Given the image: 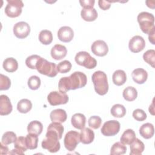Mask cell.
Segmentation results:
<instances>
[{"mask_svg":"<svg viewBox=\"0 0 155 155\" xmlns=\"http://www.w3.org/2000/svg\"><path fill=\"white\" fill-rule=\"evenodd\" d=\"M87 82V76L82 72L75 71L68 77L61 78L59 81V91L66 93L70 90L81 88Z\"/></svg>","mask_w":155,"mask_h":155,"instance_id":"obj_1","label":"cell"},{"mask_svg":"<svg viewBox=\"0 0 155 155\" xmlns=\"http://www.w3.org/2000/svg\"><path fill=\"white\" fill-rule=\"evenodd\" d=\"M62 134L61 133L48 127L45 137L41 143L42 148L47 150L50 153L58 152L61 147L59 140L62 138Z\"/></svg>","mask_w":155,"mask_h":155,"instance_id":"obj_2","label":"cell"},{"mask_svg":"<svg viewBox=\"0 0 155 155\" xmlns=\"http://www.w3.org/2000/svg\"><path fill=\"white\" fill-rule=\"evenodd\" d=\"M92 82L95 91L99 95H105L108 91L107 74L102 71H96L92 74Z\"/></svg>","mask_w":155,"mask_h":155,"instance_id":"obj_3","label":"cell"},{"mask_svg":"<svg viewBox=\"0 0 155 155\" xmlns=\"http://www.w3.org/2000/svg\"><path fill=\"white\" fill-rule=\"evenodd\" d=\"M36 69L41 74L50 78L55 77L58 72L56 65L54 63L48 62L42 57L38 60L36 65Z\"/></svg>","mask_w":155,"mask_h":155,"instance_id":"obj_4","label":"cell"},{"mask_svg":"<svg viewBox=\"0 0 155 155\" xmlns=\"http://www.w3.org/2000/svg\"><path fill=\"white\" fill-rule=\"evenodd\" d=\"M137 22L141 30L145 34H148L154 27V17L153 14L147 12H142L138 15Z\"/></svg>","mask_w":155,"mask_h":155,"instance_id":"obj_5","label":"cell"},{"mask_svg":"<svg viewBox=\"0 0 155 155\" xmlns=\"http://www.w3.org/2000/svg\"><path fill=\"white\" fill-rule=\"evenodd\" d=\"M76 62L81 66L85 67L87 69H93L97 65V61L95 58L87 51L78 52L74 58Z\"/></svg>","mask_w":155,"mask_h":155,"instance_id":"obj_6","label":"cell"},{"mask_svg":"<svg viewBox=\"0 0 155 155\" xmlns=\"http://www.w3.org/2000/svg\"><path fill=\"white\" fill-rule=\"evenodd\" d=\"M5 8V15L10 18H16L22 13L24 4L21 0H7Z\"/></svg>","mask_w":155,"mask_h":155,"instance_id":"obj_7","label":"cell"},{"mask_svg":"<svg viewBox=\"0 0 155 155\" xmlns=\"http://www.w3.org/2000/svg\"><path fill=\"white\" fill-rule=\"evenodd\" d=\"M80 142V133L74 130L68 131L66 133L64 140L65 148L70 151H74Z\"/></svg>","mask_w":155,"mask_h":155,"instance_id":"obj_8","label":"cell"},{"mask_svg":"<svg viewBox=\"0 0 155 155\" xmlns=\"http://www.w3.org/2000/svg\"><path fill=\"white\" fill-rule=\"evenodd\" d=\"M68 96L66 93L58 91H51L47 96V100L52 106L65 104L68 102Z\"/></svg>","mask_w":155,"mask_h":155,"instance_id":"obj_9","label":"cell"},{"mask_svg":"<svg viewBox=\"0 0 155 155\" xmlns=\"http://www.w3.org/2000/svg\"><path fill=\"white\" fill-rule=\"evenodd\" d=\"M120 126V123L117 120H108L104 124L101 131L104 136H113L119 133Z\"/></svg>","mask_w":155,"mask_h":155,"instance_id":"obj_10","label":"cell"},{"mask_svg":"<svg viewBox=\"0 0 155 155\" xmlns=\"http://www.w3.org/2000/svg\"><path fill=\"white\" fill-rule=\"evenodd\" d=\"M30 32V27L25 22L21 21L15 24L13 27V33L16 38L24 39L28 36Z\"/></svg>","mask_w":155,"mask_h":155,"instance_id":"obj_11","label":"cell"},{"mask_svg":"<svg viewBox=\"0 0 155 155\" xmlns=\"http://www.w3.org/2000/svg\"><path fill=\"white\" fill-rule=\"evenodd\" d=\"M145 47V41L144 39L139 35L133 36L129 41L128 47L133 53H139L143 50Z\"/></svg>","mask_w":155,"mask_h":155,"instance_id":"obj_12","label":"cell"},{"mask_svg":"<svg viewBox=\"0 0 155 155\" xmlns=\"http://www.w3.org/2000/svg\"><path fill=\"white\" fill-rule=\"evenodd\" d=\"M92 53L97 56H104L108 52V47L106 42L102 40L95 41L91 46Z\"/></svg>","mask_w":155,"mask_h":155,"instance_id":"obj_13","label":"cell"},{"mask_svg":"<svg viewBox=\"0 0 155 155\" xmlns=\"http://www.w3.org/2000/svg\"><path fill=\"white\" fill-rule=\"evenodd\" d=\"M74 36L73 29L68 26L61 27L58 31V39L64 42H70Z\"/></svg>","mask_w":155,"mask_h":155,"instance_id":"obj_14","label":"cell"},{"mask_svg":"<svg viewBox=\"0 0 155 155\" xmlns=\"http://www.w3.org/2000/svg\"><path fill=\"white\" fill-rule=\"evenodd\" d=\"M15 149L12 150L11 152H9L10 154H24V152L27 151V147L25 142V137L23 136H19L17 138L14 142Z\"/></svg>","mask_w":155,"mask_h":155,"instance_id":"obj_15","label":"cell"},{"mask_svg":"<svg viewBox=\"0 0 155 155\" xmlns=\"http://www.w3.org/2000/svg\"><path fill=\"white\" fill-rule=\"evenodd\" d=\"M13 107L8 97L5 94L0 96V114L5 116L12 111Z\"/></svg>","mask_w":155,"mask_h":155,"instance_id":"obj_16","label":"cell"},{"mask_svg":"<svg viewBox=\"0 0 155 155\" xmlns=\"http://www.w3.org/2000/svg\"><path fill=\"white\" fill-rule=\"evenodd\" d=\"M67 53V50L64 45L61 44L54 45L51 50V56L55 60H61L64 58Z\"/></svg>","mask_w":155,"mask_h":155,"instance_id":"obj_17","label":"cell"},{"mask_svg":"<svg viewBox=\"0 0 155 155\" xmlns=\"http://www.w3.org/2000/svg\"><path fill=\"white\" fill-rule=\"evenodd\" d=\"M133 80L138 84H143L148 78V73L147 71L142 68L134 69L131 73Z\"/></svg>","mask_w":155,"mask_h":155,"instance_id":"obj_18","label":"cell"},{"mask_svg":"<svg viewBox=\"0 0 155 155\" xmlns=\"http://www.w3.org/2000/svg\"><path fill=\"white\" fill-rule=\"evenodd\" d=\"M50 116L52 122H58L61 124L64 122L67 117L65 111L61 108L53 110L50 113Z\"/></svg>","mask_w":155,"mask_h":155,"instance_id":"obj_19","label":"cell"},{"mask_svg":"<svg viewBox=\"0 0 155 155\" xmlns=\"http://www.w3.org/2000/svg\"><path fill=\"white\" fill-rule=\"evenodd\" d=\"M94 139V133L89 128H84L80 133V140L84 144L91 143Z\"/></svg>","mask_w":155,"mask_h":155,"instance_id":"obj_20","label":"cell"},{"mask_svg":"<svg viewBox=\"0 0 155 155\" xmlns=\"http://www.w3.org/2000/svg\"><path fill=\"white\" fill-rule=\"evenodd\" d=\"M139 133L144 139H148L151 138L154 133V126L151 123H145L139 128Z\"/></svg>","mask_w":155,"mask_h":155,"instance_id":"obj_21","label":"cell"},{"mask_svg":"<svg viewBox=\"0 0 155 155\" xmlns=\"http://www.w3.org/2000/svg\"><path fill=\"white\" fill-rule=\"evenodd\" d=\"M86 118L82 113H76L73 115L71 119L72 125L77 129L82 130L85 127Z\"/></svg>","mask_w":155,"mask_h":155,"instance_id":"obj_22","label":"cell"},{"mask_svg":"<svg viewBox=\"0 0 155 155\" xmlns=\"http://www.w3.org/2000/svg\"><path fill=\"white\" fill-rule=\"evenodd\" d=\"M145 148L144 143L139 139L136 138L130 144V155H140Z\"/></svg>","mask_w":155,"mask_h":155,"instance_id":"obj_23","label":"cell"},{"mask_svg":"<svg viewBox=\"0 0 155 155\" xmlns=\"http://www.w3.org/2000/svg\"><path fill=\"white\" fill-rule=\"evenodd\" d=\"M82 18L88 22H91L96 20L97 18V13L95 8H83L81 12Z\"/></svg>","mask_w":155,"mask_h":155,"instance_id":"obj_24","label":"cell"},{"mask_svg":"<svg viewBox=\"0 0 155 155\" xmlns=\"http://www.w3.org/2000/svg\"><path fill=\"white\" fill-rule=\"evenodd\" d=\"M112 80L113 83L117 86L124 85L127 81L125 72L122 70H117L115 71L113 74Z\"/></svg>","mask_w":155,"mask_h":155,"instance_id":"obj_25","label":"cell"},{"mask_svg":"<svg viewBox=\"0 0 155 155\" xmlns=\"http://www.w3.org/2000/svg\"><path fill=\"white\" fill-rule=\"evenodd\" d=\"M2 66L6 71L12 73L17 70L18 68V63L15 58H8L4 61Z\"/></svg>","mask_w":155,"mask_h":155,"instance_id":"obj_26","label":"cell"},{"mask_svg":"<svg viewBox=\"0 0 155 155\" xmlns=\"http://www.w3.org/2000/svg\"><path fill=\"white\" fill-rule=\"evenodd\" d=\"M136 138V134L132 129H127L124 131L120 137V142L126 145H130Z\"/></svg>","mask_w":155,"mask_h":155,"instance_id":"obj_27","label":"cell"},{"mask_svg":"<svg viewBox=\"0 0 155 155\" xmlns=\"http://www.w3.org/2000/svg\"><path fill=\"white\" fill-rule=\"evenodd\" d=\"M43 130V125L38 120H33L30 122L27 126V131L28 133L35 134L38 136L41 134Z\"/></svg>","mask_w":155,"mask_h":155,"instance_id":"obj_28","label":"cell"},{"mask_svg":"<svg viewBox=\"0 0 155 155\" xmlns=\"http://www.w3.org/2000/svg\"><path fill=\"white\" fill-rule=\"evenodd\" d=\"M124 99L127 101H133L137 96V91L136 89L133 87L129 86L126 87L122 93Z\"/></svg>","mask_w":155,"mask_h":155,"instance_id":"obj_29","label":"cell"},{"mask_svg":"<svg viewBox=\"0 0 155 155\" xmlns=\"http://www.w3.org/2000/svg\"><path fill=\"white\" fill-rule=\"evenodd\" d=\"M31 108V102L27 99H22L20 100L17 104V109L21 113H27L29 112Z\"/></svg>","mask_w":155,"mask_h":155,"instance_id":"obj_30","label":"cell"},{"mask_svg":"<svg viewBox=\"0 0 155 155\" xmlns=\"http://www.w3.org/2000/svg\"><path fill=\"white\" fill-rule=\"evenodd\" d=\"M25 142L28 149H36L38 147V136L35 134L28 133L25 137Z\"/></svg>","mask_w":155,"mask_h":155,"instance_id":"obj_31","label":"cell"},{"mask_svg":"<svg viewBox=\"0 0 155 155\" xmlns=\"http://www.w3.org/2000/svg\"><path fill=\"white\" fill-rule=\"evenodd\" d=\"M39 40L44 45H48L53 41L52 33L48 30H43L39 34Z\"/></svg>","mask_w":155,"mask_h":155,"instance_id":"obj_32","label":"cell"},{"mask_svg":"<svg viewBox=\"0 0 155 155\" xmlns=\"http://www.w3.org/2000/svg\"><path fill=\"white\" fill-rule=\"evenodd\" d=\"M127 151V147L121 142H117L114 143L111 148V155H120L124 154Z\"/></svg>","mask_w":155,"mask_h":155,"instance_id":"obj_33","label":"cell"},{"mask_svg":"<svg viewBox=\"0 0 155 155\" xmlns=\"http://www.w3.org/2000/svg\"><path fill=\"white\" fill-rule=\"evenodd\" d=\"M111 114L115 117H122L126 114V109L123 105L115 104L111 108Z\"/></svg>","mask_w":155,"mask_h":155,"instance_id":"obj_34","label":"cell"},{"mask_svg":"<svg viewBox=\"0 0 155 155\" xmlns=\"http://www.w3.org/2000/svg\"><path fill=\"white\" fill-rule=\"evenodd\" d=\"M17 139L16 134L13 131H7L2 136L1 142L4 145H8L14 143Z\"/></svg>","mask_w":155,"mask_h":155,"instance_id":"obj_35","label":"cell"},{"mask_svg":"<svg viewBox=\"0 0 155 155\" xmlns=\"http://www.w3.org/2000/svg\"><path fill=\"white\" fill-rule=\"evenodd\" d=\"M143 60L150 65L153 68H154V62H155V51L154 50L151 49L147 50L143 54Z\"/></svg>","mask_w":155,"mask_h":155,"instance_id":"obj_36","label":"cell"},{"mask_svg":"<svg viewBox=\"0 0 155 155\" xmlns=\"http://www.w3.org/2000/svg\"><path fill=\"white\" fill-rule=\"evenodd\" d=\"M71 64L69 61L64 60L59 62L57 65L58 71L61 73H66L70 71L71 68Z\"/></svg>","mask_w":155,"mask_h":155,"instance_id":"obj_37","label":"cell"},{"mask_svg":"<svg viewBox=\"0 0 155 155\" xmlns=\"http://www.w3.org/2000/svg\"><path fill=\"white\" fill-rule=\"evenodd\" d=\"M28 86L33 90H37L41 85V79L37 76H31L28 79Z\"/></svg>","mask_w":155,"mask_h":155,"instance_id":"obj_38","label":"cell"},{"mask_svg":"<svg viewBox=\"0 0 155 155\" xmlns=\"http://www.w3.org/2000/svg\"><path fill=\"white\" fill-rule=\"evenodd\" d=\"M41 56L37 54H33L28 56L25 60L26 65L30 69H36V65Z\"/></svg>","mask_w":155,"mask_h":155,"instance_id":"obj_39","label":"cell"},{"mask_svg":"<svg viewBox=\"0 0 155 155\" xmlns=\"http://www.w3.org/2000/svg\"><path fill=\"white\" fill-rule=\"evenodd\" d=\"M88 123L90 127L93 129H97L101 125L102 119L99 116H93L89 118Z\"/></svg>","mask_w":155,"mask_h":155,"instance_id":"obj_40","label":"cell"},{"mask_svg":"<svg viewBox=\"0 0 155 155\" xmlns=\"http://www.w3.org/2000/svg\"><path fill=\"white\" fill-rule=\"evenodd\" d=\"M11 85L10 79L2 74H0V90H8Z\"/></svg>","mask_w":155,"mask_h":155,"instance_id":"obj_41","label":"cell"},{"mask_svg":"<svg viewBox=\"0 0 155 155\" xmlns=\"http://www.w3.org/2000/svg\"><path fill=\"white\" fill-rule=\"evenodd\" d=\"M133 117L137 121H143L147 119V114L142 109H136L133 112Z\"/></svg>","mask_w":155,"mask_h":155,"instance_id":"obj_42","label":"cell"},{"mask_svg":"<svg viewBox=\"0 0 155 155\" xmlns=\"http://www.w3.org/2000/svg\"><path fill=\"white\" fill-rule=\"evenodd\" d=\"M95 1L94 0H81L79 3L84 8H93Z\"/></svg>","mask_w":155,"mask_h":155,"instance_id":"obj_43","label":"cell"},{"mask_svg":"<svg viewBox=\"0 0 155 155\" xmlns=\"http://www.w3.org/2000/svg\"><path fill=\"white\" fill-rule=\"evenodd\" d=\"M98 4L99 7L103 10H107L110 8L111 6V1H104L99 0L98 1Z\"/></svg>","mask_w":155,"mask_h":155,"instance_id":"obj_44","label":"cell"},{"mask_svg":"<svg viewBox=\"0 0 155 155\" xmlns=\"http://www.w3.org/2000/svg\"><path fill=\"white\" fill-rule=\"evenodd\" d=\"M7 145L3 144L2 142L0 143V154H8V148L6 146Z\"/></svg>","mask_w":155,"mask_h":155,"instance_id":"obj_45","label":"cell"},{"mask_svg":"<svg viewBox=\"0 0 155 155\" xmlns=\"http://www.w3.org/2000/svg\"><path fill=\"white\" fill-rule=\"evenodd\" d=\"M154 32H155V27H154L150 32L148 33V39L149 41L153 45L155 44L154 42Z\"/></svg>","mask_w":155,"mask_h":155,"instance_id":"obj_46","label":"cell"},{"mask_svg":"<svg viewBox=\"0 0 155 155\" xmlns=\"http://www.w3.org/2000/svg\"><path fill=\"white\" fill-rule=\"evenodd\" d=\"M153 102L152 103L151 105H150V107H149V111H150V113H151L153 115H154V113H153V111H154V109H153Z\"/></svg>","mask_w":155,"mask_h":155,"instance_id":"obj_47","label":"cell"}]
</instances>
